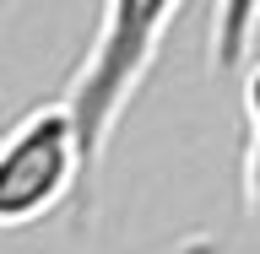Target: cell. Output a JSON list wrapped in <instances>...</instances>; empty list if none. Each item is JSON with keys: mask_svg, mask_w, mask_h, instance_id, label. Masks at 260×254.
Listing matches in <instances>:
<instances>
[{"mask_svg": "<svg viewBox=\"0 0 260 254\" xmlns=\"http://www.w3.org/2000/svg\"><path fill=\"white\" fill-rule=\"evenodd\" d=\"M179 6L184 0H103L92 44H87L76 76L65 87V108L76 119L81 152H87V173H98V162L109 152L125 108L146 87Z\"/></svg>", "mask_w": 260, "mask_h": 254, "instance_id": "obj_1", "label": "cell"}, {"mask_svg": "<svg viewBox=\"0 0 260 254\" xmlns=\"http://www.w3.org/2000/svg\"><path fill=\"white\" fill-rule=\"evenodd\" d=\"M239 184H244V211L260 222V135L249 130V146H244V168H239Z\"/></svg>", "mask_w": 260, "mask_h": 254, "instance_id": "obj_4", "label": "cell"}, {"mask_svg": "<svg viewBox=\"0 0 260 254\" xmlns=\"http://www.w3.org/2000/svg\"><path fill=\"white\" fill-rule=\"evenodd\" d=\"M260 32V0H211V27H206V60L217 76H233L249 65Z\"/></svg>", "mask_w": 260, "mask_h": 254, "instance_id": "obj_3", "label": "cell"}, {"mask_svg": "<svg viewBox=\"0 0 260 254\" xmlns=\"http://www.w3.org/2000/svg\"><path fill=\"white\" fill-rule=\"evenodd\" d=\"M157 254H222V243L211 238V233H190V238H174L168 249H157Z\"/></svg>", "mask_w": 260, "mask_h": 254, "instance_id": "obj_6", "label": "cell"}, {"mask_svg": "<svg viewBox=\"0 0 260 254\" xmlns=\"http://www.w3.org/2000/svg\"><path fill=\"white\" fill-rule=\"evenodd\" d=\"M87 178V152L65 97L32 103L16 125L0 130V233L54 216Z\"/></svg>", "mask_w": 260, "mask_h": 254, "instance_id": "obj_2", "label": "cell"}, {"mask_svg": "<svg viewBox=\"0 0 260 254\" xmlns=\"http://www.w3.org/2000/svg\"><path fill=\"white\" fill-rule=\"evenodd\" d=\"M244 119H249V130L260 135V60L244 65Z\"/></svg>", "mask_w": 260, "mask_h": 254, "instance_id": "obj_5", "label": "cell"}]
</instances>
